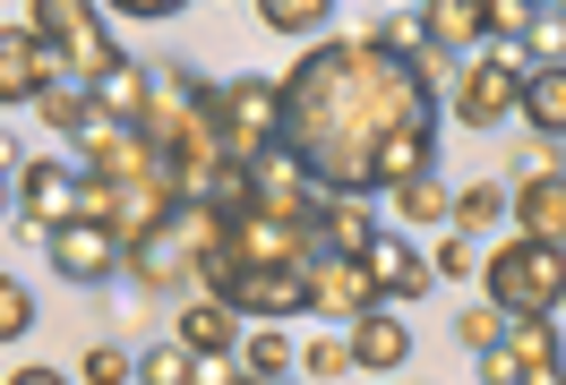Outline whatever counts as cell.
Instances as JSON below:
<instances>
[{"label":"cell","mask_w":566,"mask_h":385,"mask_svg":"<svg viewBox=\"0 0 566 385\" xmlns=\"http://www.w3.org/2000/svg\"><path fill=\"white\" fill-rule=\"evenodd\" d=\"M283 146L326 197H395L438 172V86L387 43L335 35L283 77Z\"/></svg>","instance_id":"6da1fadb"},{"label":"cell","mask_w":566,"mask_h":385,"mask_svg":"<svg viewBox=\"0 0 566 385\" xmlns=\"http://www.w3.org/2000/svg\"><path fill=\"white\" fill-rule=\"evenodd\" d=\"M481 282H490V300H497L506 317H558V309H566V248L515 232V240L481 266Z\"/></svg>","instance_id":"7a4b0ae2"},{"label":"cell","mask_w":566,"mask_h":385,"mask_svg":"<svg viewBox=\"0 0 566 385\" xmlns=\"http://www.w3.org/2000/svg\"><path fill=\"white\" fill-rule=\"evenodd\" d=\"M207 111L241 163L283 146V77H207Z\"/></svg>","instance_id":"3957f363"},{"label":"cell","mask_w":566,"mask_h":385,"mask_svg":"<svg viewBox=\"0 0 566 385\" xmlns=\"http://www.w3.org/2000/svg\"><path fill=\"white\" fill-rule=\"evenodd\" d=\"M27 26L61 52V69H86V86L129 61V52L112 43V26H104V9H95V0H27Z\"/></svg>","instance_id":"277c9868"},{"label":"cell","mask_w":566,"mask_h":385,"mask_svg":"<svg viewBox=\"0 0 566 385\" xmlns=\"http://www.w3.org/2000/svg\"><path fill=\"white\" fill-rule=\"evenodd\" d=\"M524 43H490V61H463L455 77V120L463 129H506V111H524Z\"/></svg>","instance_id":"5b68a950"},{"label":"cell","mask_w":566,"mask_h":385,"mask_svg":"<svg viewBox=\"0 0 566 385\" xmlns=\"http://www.w3.org/2000/svg\"><path fill=\"white\" fill-rule=\"evenodd\" d=\"M232 257H249V266H318L326 240H318V223H301V214L232 206Z\"/></svg>","instance_id":"8992f818"},{"label":"cell","mask_w":566,"mask_h":385,"mask_svg":"<svg viewBox=\"0 0 566 385\" xmlns=\"http://www.w3.org/2000/svg\"><path fill=\"white\" fill-rule=\"evenodd\" d=\"M369 309H387V282H378L369 257H318V266H310V317L360 325Z\"/></svg>","instance_id":"52a82bcc"},{"label":"cell","mask_w":566,"mask_h":385,"mask_svg":"<svg viewBox=\"0 0 566 385\" xmlns=\"http://www.w3.org/2000/svg\"><path fill=\"white\" fill-rule=\"evenodd\" d=\"M52 69H61V52L35 35V26H0V104H43L52 95Z\"/></svg>","instance_id":"ba28073f"},{"label":"cell","mask_w":566,"mask_h":385,"mask_svg":"<svg viewBox=\"0 0 566 385\" xmlns=\"http://www.w3.org/2000/svg\"><path fill=\"white\" fill-rule=\"evenodd\" d=\"M52 266L70 282H112V275H129V248H120V232H104V223H61L52 232Z\"/></svg>","instance_id":"9c48e42d"},{"label":"cell","mask_w":566,"mask_h":385,"mask_svg":"<svg viewBox=\"0 0 566 385\" xmlns=\"http://www.w3.org/2000/svg\"><path fill=\"white\" fill-rule=\"evenodd\" d=\"M18 223L43 232V240H52L61 223H77V172L70 163H27V172H18Z\"/></svg>","instance_id":"30bf717a"},{"label":"cell","mask_w":566,"mask_h":385,"mask_svg":"<svg viewBox=\"0 0 566 385\" xmlns=\"http://www.w3.org/2000/svg\"><path fill=\"white\" fill-rule=\"evenodd\" d=\"M241 325H249V317L232 309V300H207V291H189V300H180V317H172V334L198 351V360H232V351L249 343Z\"/></svg>","instance_id":"8fae6325"},{"label":"cell","mask_w":566,"mask_h":385,"mask_svg":"<svg viewBox=\"0 0 566 385\" xmlns=\"http://www.w3.org/2000/svg\"><path fill=\"white\" fill-rule=\"evenodd\" d=\"M369 266H378V282H387V309H412V300H429V282H438V266H429L412 240H378L369 248Z\"/></svg>","instance_id":"7c38bea8"},{"label":"cell","mask_w":566,"mask_h":385,"mask_svg":"<svg viewBox=\"0 0 566 385\" xmlns=\"http://www.w3.org/2000/svg\"><path fill=\"white\" fill-rule=\"evenodd\" d=\"M318 240H326V257H369L387 232H378L369 197H326V206H318Z\"/></svg>","instance_id":"4fadbf2b"},{"label":"cell","mask_w":566,"mask_h":385,"mask_svg":"<svg viewBox=\"0 0 566 385\" xmlns=\"http://www.w3.org/2000/svg\"><path fill=\"white\" fill-rule=\"evenodd\" d=\"M86 95H95V111H104V120H120V129H138L146 111H155V69H138V61H120V69H104L95 86H86Z\"/></svg>","instance_id":"5bb4252c"},{"label":"cell","mask_w":566,"mask_h":385,"mask_svg":"<svg viewBox=\"0 0 566 385\" xmlns=\"http://www.w3.org/2000/svg\"><path fill=\"white\" fill-rule=\"evenodd\" d=\"M515 232L566 248V172H532L524 189H515Z\"/></svg>","instance_id":"9a60e30c"},{"label":"cell","mask_w":566,"mask_h":385,"mask_svg":"<svg viewBox=\"0 0 566 385\" xmlns=\"http://www.w3.org/2000/svg\"><path fill=\"white\" fill-rule=\"evenodd\" d=\"M412 360V334H403V317L395 309H369L353 325V368H369V377H387V368H403Z\"/></svg>","instance_id":"2e32d148"},{"label":"cell","mask_w":566,"mask_h":385,"mask_svg":"<svg viewBox=\"0 0 566 385\" xmlns=\"http://www.w3.org/2000/svg\"><path fill=\"white\" fill-rule=\"evenodd\" d=\"M129 282H138V291H198V257L164 232V240L129 248Z\"/></svg>","instance_id":"e0dca14e"},{"label":"cell","mask_w":566,"mask_h":385,"mask_svg":"<svg viewBox=\"0 0 566 385\" xmlns=\"http://www.w3.org/2000/svg\"><path fill=\"white\" fill-rule=\"evenodd\" d=\"M429 35H438L447 61L472 52V43H490V0H429Z\"/></svg>","instance_id":"ac0fdd59"},{"label":"cell","mask_w":566,"mask_h":385,"mask_svg":"<svg viewBox=\"0 0 566 385\" xmlns=\"http://www.w3.org/2000/svg\"><path fill=\"white\" fill-rule=\"evenodd\" d=\"M524 129L532 138H566V69H532L524 77Z\"/></svg>","instance_id":"d6986e66"},{"label":"cell","mask_w":566,"mask_h":385,"mask_svg":"<svg viewBox=\"0 0 566 385\" xmlns=\"http://www.w3.org/2000/svg\"><path fill=\"white\" fill-rule=\"evenodd\" d=\"M198 368H207V360L180 343V334H164L155 351H138V385H198Z\"/></svg>","instance_id":"ffe728a7"},{"label":"cell","mask_w":566,"mask_h":385,"mask_svg":"<svg viewBox=\"0 0 566 385\" xmlns=\"http://www.w3.org/2000/svg\"><path fill=\"white\" fill-rule=\"evenodd\" d=\"M506 351H515L524 368H549V377H566V360H558V325H549V317H515V325H506Z\"/></svg>","instance_id":"44dd1931"},{"label":"cell","mask_w":566,"mask_h":385,"mask_svg":"<svg viewBox=\"0 0 566 385\" xmlns=\"http://www.w3.org/2000/svg\"><path fill=\"white\" fill-rule=\"evenodd\" d=\"M395 214H403V223H455V197L438 189V172H421V180L395 189Z\"/></svg>","instance_id":"7402d4cb"},{"label":"cell","mask_w":566,"mask_h":385,"mask_svg":"<svg viewBox=\"0 0 566 385\" xmlns=\"http://www.w3.org/2000/svg\"><path fill=\"white\" fill-rule=\"evenodd\" d=\"M258 18H266V26H275V35H318L326 18H335V0H258Z\"/></svg>","instance_id":"603a6c76"},{"label":"cell","mask_w":566,"mask_h":385,"mask_svg":"<svg viewBox=\"0 0 566 385\" xmlns=\"http://www.w3.org/2000/svg\"><path fill=\"white\" fill-rule=\"evenodd\" d=\"M497 214H515V197H506L497 180H472V189H455V232H490Z\"/></svg>","instance_id":"cb8c5ba5"},{"label":"cell","mask_w":566,"mask_h":385,"mask_svg":"<svg viewBox=\"0 0 566 385\" xmlns=\"http://www.w3.org/2000/svg\"><path fill=\"white\" fill-rule=\"evenodd\" d=\"M369 43H387L395 61H421V69H429V61H447V52H438V35H429V18H387Z\"/></svg>","instance_id":"d4e9b609"},{"label":"cell","mask_w":566,"mask_h":385,"mask_svg":"<svg viewBox=\"0 0 566 385\" xmlns=\"http://www.w3.org/2000/svg\"><path fill=\"white\" fill-rule=\"evenodd\" d=\"M301 368H310L318 385L353 377V334H310V343H301Z\"/></svg>","instance_id":"484cf974"},{"label":"cell","mask_w":566,"mask_h":385,"mask_svg":"<svg viewBox=\"0 0 566 385\" xmlns=\"http://www.w3.org/2000/svg\"><path fill=\"white\" fill-rule=\"evenodd\" d=\"M524 61H532V69H566V9H541V18H532Z\"/></svg>","instance_id":"4316f807"},{"label":"cell","mask_w":566,"mask_h":385,"mask_svg":"<svg viewBox=\"0 0 566 385\" xmlns=\"http://www.w3.org/2000/svg\"><path fill=\"white\" fill-rule=\"evenodd\" d=\"M506 325H515V317L497 309V300H481V309H463L455 325H447V334H455L463 351H490V343H506Z\"/></svg>","instance_id":"83f0119b"},{"label":"cell","mask_w":566,"mask_h":385,"mask_svg":"<svg viewBox=\"0 0 566 385\" xmlns=\"http://www.w3.org/2000/svg\"><path fill=\"white\" fill-rule=\"evenodd\" d=\"M77 377H86V385H138V360H129L120 343H86Z\"/></svg>","instance_id":"f1b7e54d"},{"label":"cell","mask_w":566,"mask_h":385,"mask_svg":"<svg viewBox=\"0 0 566 385\" xmlns=\"http://www.w3.org/2000/svg\"><path fill=\"white\" fill-rule=\"evenodd\" d=\"M532 18H541V0H490V43H524Z\"/></svg>","instance_id":"f546056e"},{"label":"cell","mask_w":566,"mask_h":385,"mask_svg":"<svg viewBox=\"0 0 566 385\" xmlns=\"http://www.w3.org/2000/svg\"><path fill=\"white\" fill-rule=\"evenodd\" d=\"M18 334H35V300H27V282L9 275L0 282V343H18Z\"/></svg>","instance_id":"4dcf8cb0"},{"label":"cell","mask_w":566,"mask_h":385,"mask_svg":"<svg viewBox=\"0 0 566 385\" xmlns=\"http://www.w3.org/2000/svg\"><path fill=\"white\" fill-rule=\"evenodd\" d=\"M241 368H258V377H283V368H292V334H249V343H241Z\"/></svg>","instance_id":"1f68e13d"},{"label":"cell","mask_w":566,"mask_h":385,"mask_svg":"<svg viewBox=\"0 0 566 385\" xmlns=\"http://www.w3.org/2000/svg\"><path fill=\"white\" fill-rule=\"evenodd\" d=\"M472 360H481V385H524V360H515V351H506V343L472 351Z\"/></svg>","instance_id":"d6a6232c"},{"label":"cell","mask_w":566,"mask_h":385,"mask_svg":"<svg viewBox=\"0 0 566 385\" xmlns=\"http://www.w3.org/2000/svg\"><path fill=\"white\" fill-rule=\"evenodd\" d=\"M481 266H490V257L463 240V232H455V240H438V275H481Z\"/></svg>","instance_id":"836d02e7"},{"label":"cell","mask_w":566,"mask_h":385,"mask_svg":"<svg viewBox=\"0 0 566 385\" xmlns=\"http://www.w3.org/2000/svg\"><path fill=\"white\" fill-rule=\"evenodd\" d=\"M112 18H146V26H164V18H180L189 0H104Z\"/></svg>","instance_id":"e575fe53"},{"label":"cell","mask_w":566,"mask_h":385,"mask_svg":"<svg viewBox=\"0 0 566 385\" xmlns=\"http://www.w3.org/2000/svg\"><path fill=\"white\" fill-rule=\"evenodd\" d=\"M532 172H558V138H532V146H524V180H532Z\"/></svg>","instance_id":"d590c367"},{"label":"cell","mask_w":566,"mask_h":385,"mask_svg":"<svg viewBox=\"0 0 566 385\" xmlns=\"http://www.w3.org/2000/svg\"><path fill=\"white\" fill-rule=\"evenodd\" d=\"M9 385H70L61 368H9Z\"/></svg>","instance_id":"8d00e7d4"},{"label":"cell","mask_w":566,"mask_h":385,"mask_svg":"<svg viewBox=\"0 0 566 385\" xmlns=\"http://www.w3.org/2000/svg\"><path fill=\"white\" fill-rule=\"evenodd\" d=\"M223 385H283V377H258V368H232Z\"/></svg>","instance_id":"74e56055"},{"label":"cell","mask_w":566,"mask_h":385,"mask_svg":"<svg viewBox=\"0 0 566 385\" xmlns=\"http://www.w3.org/2000/svg\"><path fill=\"white\" fill-rule=\"evenodd\" d=\"M558 9H566V0H558Z\"/></svg>","instance_id":"f35d334b"},{"label":"cell","mask_w":566,"mask_h":385,"mask_svg":"<svg viewBox=\"0 0 566 385\" xmlns=\"http://www.w3.org/2000/svg\"><path fill=\"white\" fill-rule=\"evenodd\" d=\"M558 385H566V377H558Z\"/></svg>","instance_id":"ab89813d"}]
</instances>
